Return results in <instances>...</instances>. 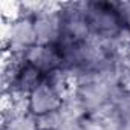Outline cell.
<instances>
[{
    "mask_svg": "<svg viewBox=\"0 0 130 130\" xmlns=\"http://www.w3.org/2000/svg\"><path fill=\"white\" fill-rule=\"evenodd\" d=\"M3 130H40L38 119L31 112H25L3 122Z\"/></svg>",
    "mask_w": 130,
    "mask_h": 130,
    "instance_id": "7a4b0ae2",
    "label": "cell"
},
{
    "mask_svg": "<svg viewBox=\"0 0 130 130\" xmlns=\"http://www.w3.org/2000/svg\"><path fill=\"white\" fill-rule=\"evenodd\" d=\"M63 104V100L60 98V95L46 83V78L44 81L29 93L28 96V109L32 115H35L37 118L38 116H43L46 113H51V112H55L61 107Z\"/></svg>",
    "mask_w": 130,
    "mask_h": 130,
    "instance_id": "6da1fadb",
    "label": "cell"
}]
</instances>
